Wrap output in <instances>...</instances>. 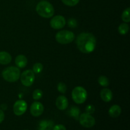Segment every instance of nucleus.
Here are the masks:
<instances>
[{
  "label": "nucleus",
  "instance_id": "4468645a",
  "mask_svg": "<svg viewBox=\"0 0 130 130\" xmlns=\"http://www.w3.org/2000/svg\"><path fill=\"white\" fill-rule=\"evenodd\" d=\"M15 64L19 68H24L27 64V59L26 57L23 55H19L15 58Z\"/></svg>",
  "mask_w": 130,
  "mask_h": 130
},
{
  "label": "nucleus",
  "instance_id": "393cba45",
  "mask_svg": "<svg viewBox=\"0 0 130 130\" xmlns=\"http://www.w3.org/2000/svg\"><path fill=\"white\" fill-rule=\"evenodd\" d=\"M67 24H68V26L70 27L71 28H75L77 27V20L75 19H69L68 22H67Z\"/></svg>",
  "mask_w": 130,
  "mask_h": 130
},
{
  "label": "nucleus",
  "instance_id": "b1692460",
  "mask_svg": "<svg viewBox=\"0 0 130 130\" xmlns=\"http://www.w3.org/2000/svg\"><path fill=\"white\" fill-rule=\"evenodd\" d=\"M57 90L59 92L62 93H65L67 91V86L63 83H59L57 86Z\"/></svg>",
  "mask_w": 130,
  "mask_h": 130
},
{
  "label": "nucleus",
  "instance_id": "2eb2a0df",
  "mask_svg": "<svg viewBox=\"0 0 130 130\" xmlns=\"http://www.w3.org/2000/svg\"><path fill=\"white\" fill-rule=\"evenodd\" d=\"M121 114V108L118 105H114L110 107L109 110V114L113 118L119 117Z\"/></svg>",
  "mask_w": 130,
  "mask_h": 130
},
{
  "label": "nucleus",
  "instance_id": "20e7f679",
  "mask_svg": "<svg viewBox=\"0 0 130 130\" xmlns=\"http://www.w3.org/2000/svg\"><path fill=\"white\" fill-rule=\"evenodd\" d=\"M75 35L74 32L69 30H63L58 32L55 36V39L61 44H67L74 41Z\"/></svg>",
  "mask_w": 130,
  "mask_h": 130
},
{
  "label": "nucleus",
  "instance_id": "39448f33",
  "mask_svg": "<svg viewBox=\"0 0 130 130\" xmlns=\"http://www.w3.org/2000/svg\"><path fill=\"white\" fill-rule=\"evenodd\" d=\"M72 98L76 104H83L87 99V91L83 87L77 86L72 90Z\"/></svg>",
  "mask_w": 130,
  "mask_h": 130
},
{
  "label": "nucleus",
  "instance_id": "4be33fe9",
  "mask_svg": "<svg viewBox=\"0 0 130 130\" xmlns=\"http://www.w3.org/2000/svg\"><path fill=\"white\" fill-rule=\"evenodd\" d=\"M43 69V66L41 63H36L33 66V69L32 71L34 73H40Z\"/></svg>",
  "mask_w": 130,
  "mask_h": 130
},
{
  "label": "nucleus",
  "instance_id": "ddd939ff",
  "mask_svg": "<svg viewBox=\"0 0 130 130\" xmlns=\"http://www.w3.org/2000/svg\"><path fill=\"white\" fill-rule=\"evenodd\" d=\"M100 97L103 101L105 102H109L112 100L113 97L112 92L108 88H104L100 91Z\"/></svg>",
  "mask_w": 130,
  "mask_h": 130
},
{
  "label": "nucleus",
  "instance_id": "f03ea898",
  "mask_svg": "<svg viewBox=\"0 0 130 130\" xmlns=\"http://www.w3.org/2000/svg\"><path fill=\"white\" fill-rule=\"evenodd\" d=\"M36 10L39 15L46 19H49L53 17L55 13L53 5L46 1H42L38 3Z\"/></svg>",
  "mask_w": 130,
  "mask_h": 130
},
{
  "label": "nucleus",
  "instance_id": "dca6fc26",
  "mask_svg": "<svg viewBox=\"0 0 130 130\" xmlns=\"http://www.w3.org/2000/svg\"><path fill=\"white\" fill-rule=\"evenodd\" d=\"M11 61V56L6 52H0V64L7 65Z\"/></svg>",
  "mask_w": 130,
  "mask_h": 130
},
{
  "label": "nucleus",
  "instance_id": "423d86ee",
  "mask_svg": "<svg viewBox=\"0 0 130 130\" xmlns=\"http://www.w3.org/2000/svg\"><path fill=\"white\" fill-rule=\"evenodd\" d=\"M20 77L22 84L27 87L31 86L35 80L34 72L32 70H26L24 71L22 74H20Z\"/></svg>",
  "mask_w": 130,
  "mask_h": 130
},
{
  "label": "nucleus",
  "instance_id": "aec40b11",
  "mask_svg": "<svg viewBox=\"0 0 130 130\" xmlns=\"http://www.w3.org/2000/svg\"><path fill=\"white\" fill-rule=\"evenodd\" d=\"M130 8L128 7L125 10H124L123 14H122V20L124 22H125L126 23H128L130 22Z\"/></svg>",
  "mask_w": 130,
  "mask_h": 130
},
{
  "label": "nucleus",
  "instance_id": "1a4fd4ad",
  "mask_svg": "<svg viewBox=\"0 0 130 130\" xmlns=\"http://www.w3.org/2000/svg\"><path fill=\"white\" fill-rule=\"evenodd\" d=\"M66 19L62 15H56L50 20V25L53 29H60L66 25Z\"/></svg>",
  "mask_w": 130,
  "mask_h": 130
},
{
  "label": "nucleus",
  "instance_id": "9d476101",
  "mask_svg": "<svg viewBox=\"0 0 130 130\" xmlns=\"http://www.w3.org/2000/svg\"><path fill=\"white\" fill-rule=\"evenodd\" d=\"M30 112L34 117H39L44 112V106L39 102H34L30 105Z\"/></svg>",
  "mask_w": 130,
  "mask_h": 130
},
{
  "label": "nucleus",
  "instance_id": "f3484780",
  "mask_svg": "<svg viewBox=\"0 0 130 130\" xmlns=\"http://www.w3.org/2000/svg\"><path fill=\"white\" fill-rule=\"evenodd\" d=\"M119 33L121 35H125L129 31V25L127 24H121L118 27Z\"/></svg>",
  "mask_w": 130,
  "mask_h": 130
},
{
  "label": "nucleus",
  "instance_id": "f257e3e1",
  "mask_svg": "<svg viewBox=\"0 0 130 130\" xmlns=\"http://www.w3.org/2000/svg\"><path fill=\"white\" fill-rule=\"evenodd\" d=\"M96 38L91 33H81L76 39L77 48L84 53H90L93 52L96 46Z\"/></svg>",
  "mask_w": 130,
  "mask_h": 130
},
{
  "label": "nucleus",
  "instance_id": "6ab92c4d",
  "mask_svg": "<svg viewBox=\"0 0 130 130\" xmlns=\"http://www.w3.org/2000/svg\"><path fill=\"white\" fill-rule=\"evenodd\" d=\"M98 82L104 87H107L109 85V80L106 76H100L98 79Z\"/></svg>",
  "mask_w": 130,
  "mask_h": 130
},
{
  "label": "nucleus",
  "instance_id": "9b49d317",
  "mask_svg": "<svg viewBox=\"0 0 130 130\" xmlns=\"http://www.w3.org/2000/svg\"><path fill=\"white\" fill-rule=\"evenodd\" d=\"M56 106L59 110H66L69 106V102L67 98L63 95L58 96L56 100Z\"/></svg>",
  "mask_w": 130,
  "mask_h": 130
},
{
  "label": "nucleus",
  "instance_id": "bb28decb",
  "mask_svg": "<svg viewBox=\"0 0 130 130\" xmlns=\"http://www.w3.org/2000/svg\"><path fill=\"white\" fill-rule=\"evenodd\" d=\"M52 130H66V128L63 124H57L53 126Z\"/></svg>",
  "mask_w": 130,
  "mask_h": 130
},
{
  "label": "nucleus",
  "instance_id": "412c9836",
  "mask_svg": "<svg viewBox=\"0 0 130 130\" xmlns=\"http://www.w3.org/2000/svg\"><path fill=\"white\" fill-rule=\"evenodd\" d=\"M43 91L39 89H36L32 93V97L35 100H38L41 99L43 96Z\"/></svg>",
  "mask_w": 130,
  "mask_h": 130
},
{
  "label": "nucleus",
  "instance_id": "0eeeda50",
  "mask_svg": "<svg viewBox=\"0 0 130 130\" xmlns=\"http://www.w3.org/2000/svg\"><path fill=\"white\" fill-rule=\"evenodd\" d=\"M79 121L81 126L86 128H90L95 124V119L91 114L83 113L80 116Z\"/></svg>",
  "mask_w": 130,
  "mask_h": 130
},
{
  "label": "nucleus",
  "instance_id": "7ed1b4c3",
  "mask_svg": "<svg viewBox=\"0 0 130 130\" xmlns=\"http://www.w3.org/2000/svg\"><path fill=\"white\" fill-rule=\"evenodd\" d=\"M2 76L7 82L13 83L19 79L20 76V71L19 67L11 66L3 70L2 72Z\"/></svg>",
  "mask_w": 130,
  "mask_h": 130
},
{
  "label": "nucleus",
  "instance_id": "f8f14e48",
  "mask_svg": "<svg viewBox=\"0 0 130 130\" xmlns=\"http://www.w3.org/2000/svg\"><path fill=\"white\" fill-rule=\"evenodd\" d=\"M54 123L51 120H42L38 124V130H52Z\"/></svg>",
  "mask_w": 130,
  "mask_h": 130
},
{
  "label": "nucleus",
  "instance_id": "5701e85b",
  "mask_svg": "<svg viewBox=\"0 0 130 130\" xmlns=\"http://www.w3.org/2000/svg\"><path fill=\"white\" fill-rule=\"evenodd\" d=\"M62 1L64 5H67V6H74L78 4L79 0H62Z\"/></svg>",
  "mask_w": 130,
  "mask_h": 130
},
{
  "label": "nucleus",
  "instance_id": "6e6552de",
  "mask_svg": "<svg viewBox=\"0 0 130 130\" xmlns=\"http://www.w3.org/2000/svg\"><path fill=\"white\" fill-rule=\"evenodd\" d=\"M13 112L16 116H20L26 112L27 104L26 102L23 100H19L15 102L13 105Z\"/></svg>",
  "mask_w": 130,
  "mask_h": 130
},
{
  "label": "nucleus",
  "instance_id": "a878e982",
  "mask_svg": "<svg viewBox=\"0 0 130 130\" xmlns=\"http://www.w3.org/2000/svg\"><path fill=\"white\" fill-rule=\"evenodd\" d=\"M95 107L93 105H88L86 107V113L89 114H93L95 112Z\"/></svg>",
  "mask_w": 130,
  "mask_h": 130
},
{
  "label": "nucleus",
  "instance_id": "cd10ccee",
  "mask_svg": "<svg viewBox=\"0 0 130 130\" xmlns=\"http://www.w3.org/2000/svg\"><path fill=\"white\" fill-rule=\"evenodd\" d=\"M5 119V114H4L3 111L0 109V123H2Z\"/></svg>",
  "mask_w": 130,
  "mask_h": 130
},
{
  "label": "nucleus",
  "instance_id": "a211bd4d",
  "mask_svg": "<svg viewBox=\"0 0 130 130\" xmlns=\"http://www.w3.org/2000/svg\"><path fill=\"white\" fill-rule=\"evenodd\" d=\"M80 110L77 107H72L70 109L69 114L71 117L75 118L76 119H77L79 118V116Z\"/></svg>",
  "mask_w": 130,
  "mask_h": 130
}]
</instances>
